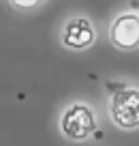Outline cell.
Wrapping results in <instances>:
<instances>
[{"label":"cell","instance_id":"cell-1","mask_svg":"<svg viewBox=\"0 0 139 146\" xmlns=\"http://www.w3.org/2000/svg\"><path fill=\"white\" fill-rule=\"evenodd\" d=\"M60 131L64 137L73 142L88 140L96 131V116L94 110L86 103H73L64 110L62 118H60Z\"/></svg>","mask_w":139,"mask_h":146},{"label":"cell","instance_id":"cell-3","mask_svg":"<svg viewBox=\"0 0 139 146\" xmlns=\"http://www.w3.org/2000/svg\"><path fill=\"white\" fill-rule=\"evenodd\" d=\"M109 41L122 52H133L139 47V13L124 11L116 15L109 26Z\"/></svg>","mask_w":139,"mask_h":146},{"label":"cell","instance_id":"cell-2","mask_svg":"<svg viewBox=\"0 0 139 146\" xmlns=\"http://www.w3.org/2000/svg\"><path fill=\"white\" fill-rule=\"evenodd\" d=\"M109 116L120 129L139 127V88L126 86L124 90L111 95L109 99Z\"/></svg>","mask_w":139,"mask_h":146},{"label":"cell","instance_id":"cell-4","mask_svg":"<svg viewBox=\"0 0 139 146\" xmlns=\"http://www.w3.org/2000/svg\"><path fill=\"white\" fill-rule=\"evenodd\" d=\"M96 41L94 24L86 17H71L62 28V45L69 50H86Z\"/></svg>","mask_w":139,"mask_h":146},{"label":"cell","instance_id":"cell-6","mask_svg":"<svg viewBox=\"0 0 139 146\" xmlns=\"http://www.w3.org/2000/svg\"><path fill=\"white\" fill-rule=\"evenodd\" d=\"M107 86H109V92H111V95H116V92L124 90V88H126V84H113V82H109Z\"/></svg>","mask_w":139,"mask_h":146},{"label":"cell","instance_id":"cell-5","mask_svg":"<svg viewBox=\"0 0 139 146\" xmlns=\"http://www.w3.org/2000/svg\"><path fill=\"white\" fill-rule=\"evenodd\" d=\"M41 2L39 0H11V7L13 9H19V11H24V9H36Z\"/></svg>","mask_w":139,"mask_h":146}]
</instances>
